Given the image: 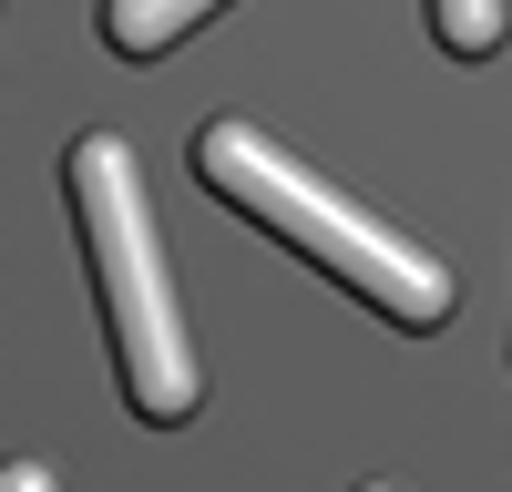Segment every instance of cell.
<instances>
[{"instance_id":"6da1fadb","label":"cell","mask_w":512,"mask_h":492,"mask_svg":"<svg viewBox=\"0 0 512 492\" xmlns=\"http://www.w3.org/2000/svg\"><path fill=\"white\" fill-rule=\"evenodd\" d=\"M195 175L216 185L236 216H256L267 236H287L297 257H318L338 287H359L390 328H441L451 318V267L431 257V246H410L379 216H359L338 185H318L308 164H287L256 123H236V113L205 123V134H195Z\"/></svg>"},{"instance_id":"7a4b0ae2","label":"cell","mask_w":512,"mask_h":492,"mask_svg":"<svg viewBox=\"0 0 512 492\" xmlns=\"http://www.w3.org/2000/svg\"><path fill=\"white\" fill-rule=\"evenodd\" d=\"M62 175H72V216H82V257H93V287H103L113 359H123V400H134L154 431H175L205 380H195L185 308H175V277H164V246H154L144 175H134V154L113 134H82Z\"/></svg>"},{"instance_id":"3957f363","label":"cell","mask_w":512,"mask_h":492,"mask_svg":"<svg viewBox=\"0 0 512 492\" xmlns=\"http://www.w3.org/2000/svg\"><path fill=\"white\" fill-rule=\"evenodd\" d=\"M205 11H226V0H103V41L123 62H154L164 41H185Z\"/></svg>"},{"instance_id":"277c9868","label":"cell","mask_w":512,"mask_h":492,"mask_svg":"<svg viewBox=\"0 0 512 492\" xmlns=\"http://www.w3.org/2000/svg\"><path fill=\"white\" fill-rule=\"evenodd\" d=\"M431 31H441V52L482 62V52H502V31H512V0H431Z\"/></svg>"},{"instance_id":"5b68a950","label":"cell","mask_w":512,"mask_h":492,"mask_svg":"<svg viewBox=\"0 0 512 492\" xmlns=\"http://www.w3.org/2000/svg\"><path fill=\"white\" fill-rule=\"evenodd\" d=\"M0 492H62V482L41 472V462H11V472H0Z\"/></svg>"}]
</instances>
